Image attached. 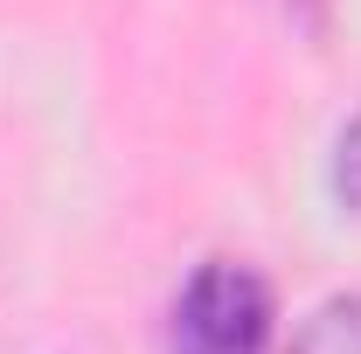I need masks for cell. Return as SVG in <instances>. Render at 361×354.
Here are the masks:
<instances>
[{
	"label": "cell",
	"mask_w": 361,
	"mask_h": 354,
	"mask_svg": "<svg viewBox=\"0 0 361 354\" xmlns=\"http://www.w3.org/2000/svg\"><path fill=\"white\" fill-rule=\"evenodd\" d=\"M292 354H361V299H334V306H319L313 319L299 326Z\"/></svg>",
	"instance_id": "obj_2"
},
{
	"label": "cell",
	"mask_w": 361,
	"mask_h": 354,
	"mask_svg": "<svg viewBox=\"0 0 361 354\" xmlns=\"http://www.w3.org/2000/svg\"><path fill=\"white\" fill-rule=\"evenodd\" d=\"M271 348V292L250 264H202L174 299L167 354H264Z\"/></svg>",
	"instance_id": "obj_1"
},
{
	"label": "cell",
	"mask_w": 361,
	"mask_h": 354,
	"mask_svg": "<svg viewBox=\"0 0 361 354\" xmlns=\"http://www.w3.org/2000/svg\"><path fill=\"white\" fill-rule=\"evenodd\" d=\"M334 188H341V202L361 209V118L341 133V153H334Z\"/></svg>",
	"instance_id": "obj_3"
}]
</instances>
